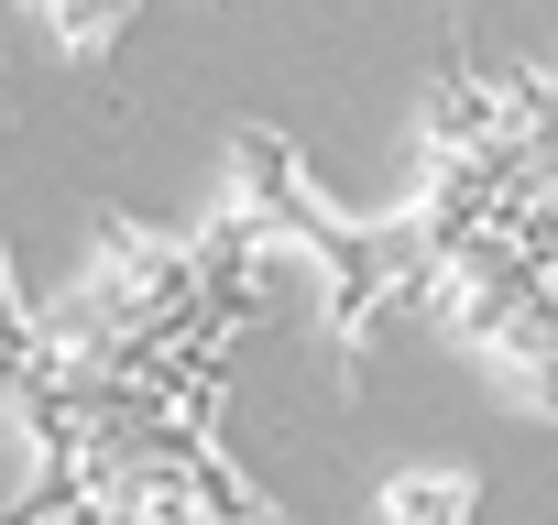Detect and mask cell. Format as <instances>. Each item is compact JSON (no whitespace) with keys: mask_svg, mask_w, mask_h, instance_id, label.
I'll use <instances>...</instances> for the list:
<instances>
[{"mask_svg":"<svg viewBox=\"0 0 558 525\" xmlns=\"http://www.w3.org/2000/svg\"><path fill=\"white\" fill-rule=\"evenodd\" d=\"M460 514H471V471H438V481L405 471V481L384 492V525H460Z\"/></svg>","mask_w":558,"mask_h":525,"instance_id":"obj_1","label":"cell"}]
</instances>
